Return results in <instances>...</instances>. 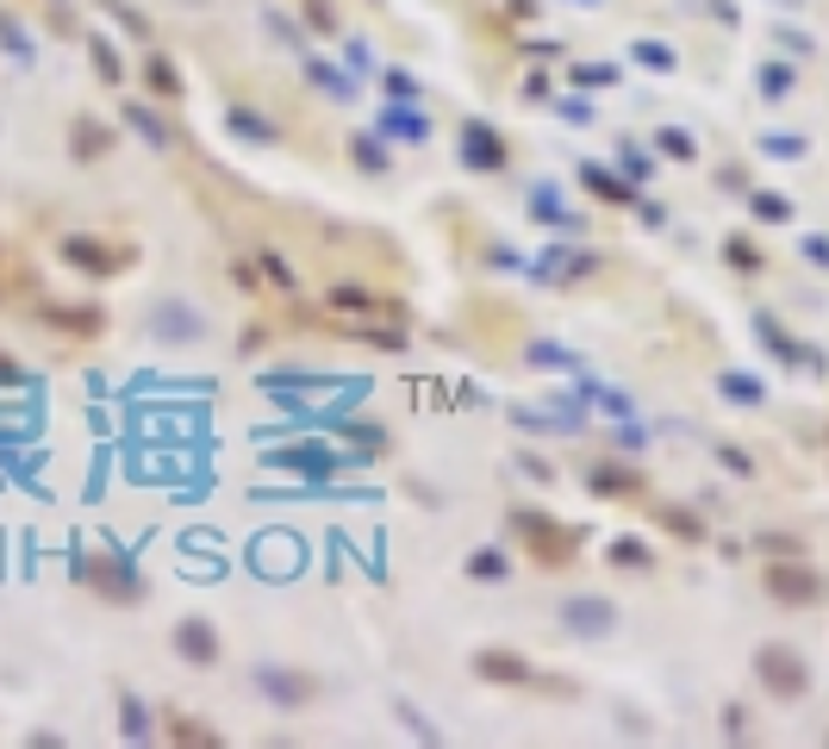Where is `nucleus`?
I'll return each instance as SVG.
<instances>
[{
	"mask_svg": "<svg viewBox=\"0 0 829 749\" xmlns=\"http://www.w3.org/2000/svg\"><path fill=\"white\" fill-rule=\"evenodd\" d=\"M512 531H517V543L531 550V562H543V569H568V562L580 556V543H586V531L562 525L555 512H536V506H517Z\"/></svg>",
	"mask_w": 829,
	"mask_h": 749,
	"instance_id": "obj_1",
	"label": "nucleus"
},
{
	"mask_svg": "<svg viewBox=\"0 0 829 749\" xmlns=\"http://www.w3.org/2000/svg\"><path fill=\"white\" fill-rule=\"evenodd\" d=\"M754 681H761V693L767 700H805V693H811V662H805V656L792 650V643H761V650H754Z\"/></svg>",
	"mask_w": 829,
	"mask_h": 749,
	"instance_id": "obj_2",
	"label": "nucleus"
},
{
	"mask_svg": "<svg viewBox=\"0 0 829 749\" xmlns=\"http://www.w3.org/2000/svg\"><path fill=\"white\" fill-rule=\"evenodd\" d=\"M761 581H767V593H773L780 607H798V612H805V607H817V600L829 593V581H823V574H817L811 562H798V556H773V562H767V574H761Z\"/></svg>",
	"mask_w": 829,
	"mask_h": 749,
	"instance_id": "obj_3",
	"label": "nucleus"
},
{
	"mask_svg": "<svg viewBox=\"0 0 829 749\" xmlns=\"http://www.w3.org/2000/svg\"><path fill=\"white\" fill-rule=\"evenodd\" d=\"M76 574L100 593V600H112V607H138L144 600V574L131 569L126 556H81Z\"/></svg>",
	"mask_w": 829,
	"mask_h": 749,
	"instance_id": "obj_4",
	"label": "nucleus"
},
{
	"mask_svg": "<svg viewBox=\"0 0 829 749\" xmlns=\"http://www.w3.org/2000/svg\"><path fill=\"white\" fill-rule=\"evenodd\" d=\"M250 681H256V693H263L268 706H282V712H299V706H313L318 693H325V687H318V674H306V669H282V662H263Z\"/></svg>",
	"mask_w": 829,
	"mask_h": 749,
	"instance_id": "obj_5",
	"label": "nucleus"
},
{
	"mask_svg": "<svg viewBox=\"0 0 829 749\" xmlns=\"http://www.w3.org/2000/svg\"><path fill=\"white\" fill-rule=\"evenodd\" d=\"M555 619H562L568 638H611L618 631V600H605V593H568L562 607H555Z\"/></svg>",
	"mask_w": 829,
	"mask_h": 749,
	"instance_id": "obj_6",
	"label": "nucleus"
},
{
	"mask_svg": "<svg viewBox=\"0 0 829 749\" xmlns=\"http://www.w3.org/2000/svg\"><path fill=\"white\" fill-rule=\"evenodd\" d=\"M150 337L157 344H200L206 337V313L188 300H157L150 306Z\"/></svg>",
	"mask_w": 829,
	"mask_h": 749,
	"instance_id": "obj_7",
	"label": "nucleus"
},
{
	"mask_svg": "<svg viewBox=\"0 0 829 749\" xmlns=\"http://www.w3.org/2000/svg\"><path fill=\"white\" fill-rule=\"evenodd\" d=\"M474 681L486 687H536L543 674L531 669V656H517V650H474Z\"/></svg>",
	"mask_w": 829,
	"mask_h": 749,
	"instance_id": "obj_8",
	"label": "nucleus"
},
{
	"mask_svg": "<svg viewBox=\"0 0 829 749\" xmlns=\"http://www.w3.org/2000/svg\"><path fill=\"white\" fill-rule=\"evenodd\" d=\"M63 263L69 269H81V275H95V282H107V275H119L131 263V250H112V244H100V238H63Z\"/></svg>",
	"mask_w": 829,
	"mask_h": 749,
	"instance_id": "obj_9",
	"label": "nucleus"
},
{
	"mask_svg": "<svg viewBox=\"0 0 829 749\" xmlns=\"http://www.w3.org/2000/svg\"><path fill=\"white\" fill-rule=\"evenodd\" d=\"M175 656H181V662H188V669H213V662H219L225 656V643H219V624L213 619H181L175 624Z\"/></svg>",
	"mask_w": 829,
	"mask_h": 749,
	"instance_id": "obj_10",
	"label": "nucleus"
},
{
	"mask_svg": "<svg viewBox=\"0 0 829 749\" xmlns=\"http://www.w3.org/2000/svg\"><path fill=\"white\" fill-rule=\"evenodd\" d=\"M462 162L481 169V176H500V169H505V138L493 126H481V119L462 126Z\"/></svg>",
	"mask_w": 829,
	"mask_h": 749,
	"instance_id": "obj_11",
	"label": "nucleus"
},
{
	"mask_svg": "<svg viewBox=\"0 0 829 749\" xmlns=\"http://www.w3.org/2000/svg\"><path fill=\"white\" fill-rule=\"evenodd\" d=\"M586 487H593L599 500H642L649 494L642 469H630V463H599L593 475H586Z\"/></svg>",
	"mask_w": 829,
	"mask_h": 749,
	"instance_id": "obj_12",
	"label": "nucleus"
},
{
	"mask_svg": "<svg viewBox=\"0 0 829 749\" xmlns=\"http://www.w3.org/2000/svg\"><path fill=\"white\" fill-rule=\"evenodd\" d=\"M580 188L599 194V200H611V207H636V200H642L636 181H630V176H611L605 162H580Z\"/></svg>",
	"mask_w": 829,
	"mask_h": 749,
	"instance_id": "obj_13",
	"label": "nucleus"
},
{
	"mask_svg": "<svg viewBox=\"0 0 829 749\" xmlns=\"http://www.w3.org/2000/svg\"><path fill=\"white\" fill-rule=\"evenodd\" d=\"M593 269H599V263H593L586 250H543V256L531 263L536 282H580V275H593Z\"/></svg>",
	"mask_w": 829,
	"mask_h": 749,
	"instance_id": "obj_14",
	"label": "nucleus"
},
{
	"mask_svg": "<svg viewBox=\"0 0 829 749\" xmlns=\"http://www.w3.org/2000/svg\"><path fill=\"white\" fill-rule=\"evenodd\" d=\"M275 463L282 469H299V475H337L344 469V456L325 444H294V450H275Z\"/></svg>",
	"mask_w": 829,
	"mask_h": 749,
	"instance_id": "obj_15",
	"label": "nucleus"
},
{
	"mask_svg": "<svg viewBox=\"0 0 829 749\" xmlns=\"http://www.w3.org/2000/svg\"><path fill=\"white\" fill-rule=\"evenodd\" d=\"M325 306H330V313H349V319H368V313H381V294H375V287H362V282H330Z\"/></svg>",
	"mask_w": 829,
	"mask_h": 749,
	"instance_id": "obj_16",
	"label": "nucleus"
},
{
	"mask_svg": "<svg viewBox=\"0 0 829 749\" xmlns=\"http://www.w3.org/2000/svg\"><path fill=\"white\" fill-rule=\"evenodd\" d=\"M45 325H57V332H69V337H95L100 325H107V313H100V306H45Z\"/></svg>",
	"mask_w": 829,
	"mask_h": 749,
	"instance_id": "obj_17",
	"label": "nucleus"
},
{
	"mask_svg": "<svg viewBox=\"0 0 829 749\" xmlns=\"http://www.w3.org/2000/svg\"><path fill=\"white\" fill-rule=\"evenodd\" d=\"M375 131H393V138L418 144V138H431V119H424L412 100H399V107H381V126H375Z\"/></svg>",
	"mask_w": 829,
	"mask_h": 749,
	"instance_id": "obj_18",
	"label": "nucleus"
},
{
	"mask_svg": "<svg viewBox=\"0 0 829 749\" xmlns=\"http://www.w3.org/2000/svg\"><path fill=\"white\" fill-rule=\"evenodd\" d=\"M112 150V131L100 126V119H76V131H69V157L76 162H100Z\"/></svg>",
	"mask_w": 829,
	"mask_h": 749,
	"instance_id": "obj_19",
	"label": "nucleus"
},
{
	"mask_svg": "<svg viewBox=\"0 0 829 749\" xmlns=\"http://www.w3.org/2000/svg\"><path fill=\"white\" fill-rule=\"evenodd\" d=\"M754 332H761V344H767V351H773V356H780V363H805V368H817V363H823V356H817V351H805V344H792V337L780 332V319H767V313H761V319H754Z\"/></svg>",
	"mask_w": 829,
	"mask_h": 749,
	"instance_id": "obj_20",
	"label": "nucleus"
},
{
	"mask_svg": "<svg viewBox=\"0 0 829 749\" xmlns=\"http://www.w3.org/2000/svg\"><path fill=\"white\" fill-rule=\"evenodd\" d=\"M144 88H150V95L157 100H181V88H188V81H181V69L169 63V57H150V63H144Z\"/></svg>",
	"mask_w": 829,
	"mask_h": 749,
	"instance_id": "obj_21",
	"label": "nucleus"
},
{
	"mask_svg": "<svg viewBox=\"0 0 829 749\" xmlns=\"http://www.w3.org/2000/svg\"><path fill=\"white\" fill-rule=\"evenodd\" d=\"M349 162H356L362 176H387V144L375 131H349Z\"/></svg>",
	"mask_w": 829,
	"mask_h": 749,
	"instance_id": "obj_22",
	"label": "nucleus"
},
{
	"mask_svg": "<svg viewBox=\"0 0 829 749\" xmlns=\"http://www.w3.org/2000/svg\"><path fill=\"white\" fill-rule=\"evenodd\" d=\"M225 131H237V138H250V144H275L282 131L268 126L263 112H250V107H225Z\"/></svg>",
	"mask_w": 829,
	"mask_h": 749,
	"instance_id": "obj_23",
	"label": "nucleus"
},
{
	"mask_svg": "<svg viewBox=\"0 0 829 749\" xmlns=\"http://www.w3.org/2000/svg\"><path fill=\"white\" fill-rule=\"evenodd\" d=\"M655 519H661V531H668V538H680V543H704V538H711V531H704V519H699V512H687V506H661Z\"/></svg>",
	"mask_w": 829,
	"mask_h": 749,
	"instance_id": "obj_24",
	"label": "nucleus"
},
{
	"mask_svg": "<svg viewBox=\"0 0 829 749\" xmlns=\"http://www.w3.org/2000/svg\"><path fill=\"white\" fill-rule=\"evenodd\" d=\"M330 431H344V437L362 450V456H381V450H387V431H381L375 418H337Z\"/></svg>",
	"mask_w": 829,
	"mask_h": 749,
	"instance_id": "obj_25",
	"label": "nucleus"
},
{
	"mask_svg": "<svg viewBox=\"0 0 829 749\" xmlns=\"http://www.w3.org/2000/svg\"><path fill=\"white\" fill-rule=\"evenodd\" d=\"M81 45H88V57H95V69H100V81H107V88H119V81H126V63H119V50H112L100 32H81Z\"/></svg>",
	"mask_w": 829,
	"mask_h": 749,
	"instance_id": "obj_26",
	"label": "nucleus"
},
{
	"mask_svg": "<svg viewBox=\"0 0 829 749\" xmlns=\"http://www.w3.org/2000/svg\"><path fill=\"white\" fill-rule=\"evenodd\" d=\"M306 81H313L318 95H330V100H349V95H356V81H349L344 69H330V63H318V57H313V63H306Z\"/></svg>",
	"mask_w": 829,
	"mask_h": 749,
	"instance_id": "obj_27",
	"label": "nucleus"
},
{
	"mask_svg": "<svg viewBox=\"0 0 829 749\" xmlns=\"http://www.w3.org/2000/svg\"><path fill=\"white\" fill-rule=\"evenodd\" d=\"M119 731H126V743H150V706H144L138 693L119 700Z\"/></svg>",
	"mask_w": 829,
	"mask_h": 749,
	"instance_id": "obj_28",
	"label": "nucleus"
},
{
	"mask_svg": "<svg viewBox=\"0 0 829 749\" xmlns=\"http://www.w3.org/2000/svg\"><path fill=\"white\" fill-rule=\"evenodd\" d=\"M468 574H474V581H486V588H500V581H512V562H505V550H474Z\"/></svg>",
	"mask_w": 829,
	"mask_h": 749,
	"instance_id": "obj_29",
	"label": "nucleus"
},
{
	"mask_svg": "<svg viewBox=\"0 0 829 749\" xmlns=\"http://www.w3.org/2000/svg\"><path fill=\"white\" fill-rule=\"evenodd\" d=\"M718 387H723V400H736V406H761V400H767V387L754 382L749 368H730V375H723Z\"/></svg>",
	"mask_w": 829,
	"mask_h": 749,
	"instance_id": "obj_30",
	"label": "nucleus"
},
{
	"mask_svg": "<svg viewBox=\"0 0 829 749\" xmlns=\"http://www.w3.org/2000/svg\"><path fill=\"white\" fill-rule=\"evenodd\" d=\"M126 126L138 131L144 144H157V150H169V126H162V119H157L150 107H138V100H131V107H126Z\"/></svg>",
	"mask_w": 829,
	"mask_h": 749,
	"instance_id": "obj_31",
	"label": "nucleus"
},
{
	"mask_svg": "<svg viewBox=\"0 0 829 749\" xmlns=\"http://www.w3.org/2000/svg\"><path fill=\"white\" fill-rule=\"evenodd\" d=\"M169 743H194V749H219V731L200 718H169Z\"/></svg>",
	"mask_w": 829,
	"mask_h": 749,
	"instance_id": "obj_32",
	"label": "nucleus"
},
{
	"mask_svg": "<svg viewBox=\"0 0 829 749\" xmlns=\"http://www.w3.org/2000/svg\"><path fill=\"white\" fill-rule=\"evenodd\" d=\"M349 337H362V344H375V351H406V344H412V332H399V325H381V319L356 325Z\"/></svg>",
	"mask_w": 829,
	"mask_h": 749,
	"instance_id": "obj_33",
	"label": "nucleus"
},
{
	"mask_svg": "<svg viewBox=\"0 0 829 749\" xmlns=\"http://www.w3.org/2000/svg\"><path fill=\"white\" fill-rule=\"evenodd\" d=\"M393 718H399V725L412 731V743H443V731H437V725H431V718H424L412 700H393Z\"/></svg>",
	"mask_w": 829,
	"mask_h": 749,
	"instance_id": "obj_34",
	"label": "nucleus"
},
{
	"mask_svg": "<svg viewBox=\"0 0 829 749\" xmlns=\"http://www.w3.org/2000/svg\"><path fill=\"white\" fill-rule=\"evenodd\" d=\"M749 213H754V219H761V225H786V219H792V200H786V194H749Z\"/></svg>",
	"mask_w": 829,
	"mask_h": 749,
	"instance_id": "obj_35",
	"label": "nucleus"
},
{
	"mask_svg": "<svg viewBox=\"0 0 829 749\" xmlns=\"http://www.w3.org/2000/svg\"><path fill=\"white\" fill-rule=\"evenodd\" d=\"M649 562H655V556H649V543H642V538H618V543H611V569H649Z\"/></svg>",
	"mask_w": 829,
	"mask_h": 749,
	"instance_id": "obj_36",
	"label": "nucleus"
},
{
	"mask_svg": "<svg viewBox=\"0 0 829 749\" xmlns=\"http://www.w3.org/2000/svg\"><path fill=\"white\" fill-rule=\"evenodd\" d=\"M256 269H263L268 275V282L263 287H282V294H294V269H287V256H275V250H263V256H256Z\"/></svg>",
	"mask_w": 829,
	"mask_h": 749,
	"instance_id": "obj_37",
	"label": "nucleus"
},
{
	"mask_svg": "<svg viewBox=\"0 0 829 749\" xmlns=\"http://www.w3.org/2000/svg\"><path fill=\"white\" fill-rule=\"evenodd\" d=\"M531 213L536 219H549V225H562V231H574V219L562 213V200H555V188H531Z\"/></svg>",
	"mask_w": 829,
	"mask_h": 749,
	"instance_id": "obj_38",
	"label": "nucleus"
},
{
	"mask_svg": "<svg viewBox=\"0 0 829 749\" xmlns=\"http://www.w3.org/2000/svg\"><path fill=\"white\" fill-rule=\"evenodd\" d=\"M100 7H107V13L119 19V26H126L131 38H157V26H150V19H144L138 7H126V0H100Z\"/></svg>",
	"mask_w": 829,
	"mask_h": 749,
	"instance_id": "obj_39",
	"label": "nucleus"
},
{
	"mask_svg": "<svg viewBox=\"0 0 829 749\" xmlns=\"http://www.w3.org/2000/svg\"><path fill=\"white\" fill-rule=\"evenodd\" d=\"M306 32L337 38V0H306Z\"/></svg>",
	"mask_w": 829,
	"mask_h": 749,
	"instance_id": "obj_40",
	"label": "nucleus"
},
{
	"mask_svg": "<svg viewBox=\"0 0 829 749\" xmlns=\"http://www.w3.org/2000/svg\"><path fill=\"white\" fill-rule=\"evenodd\" d=\"M568 81H574V88H618V69L611 63H574Z\"/></svg>",
	"mask_w": 829,
	"mask_h": 749,
	"instance_id": "obj_41",
	"label": "nucleus"
},
{
	"mask_svg": "<svg viewBox=\"0 0 829 749\" xmlns=\"http://www.w3.org/2000/svg\"><path fill=\"white\" fill-rule=\"evenodd\" d=\"M531 363L536 368H568V375H580V356L562 351V344H531Z\"/></svg>",
	"mask_w": 829,
	"mask_h": 749,
	"instance_id": "obj_42",
	"label": "nucleus"
},
{
	"mask_svg": "<svg viewBox=\"0 0 829 749\" xmlns=\"http://www.w3.org/2000/svg\"><path fill=\"white\" fill-rule=\"evenodd\" d=\"M655 144H661V157H680V162H692V157H699V144H692V131H680V126L655 131Z\"/></svg>",
	"mask_w": 829,
	"mask_h": 749,
	"instance_id": "obj_43",
	"label": "nucleus"
},
{
	"mask_svg": "<svg viewBox=\"0 0 829 749\" xmlns=\"http://www.w3.org/2000/svg\"><path fill=\"white\" fill-rule=\"evenodd\" d=\"M630 57H636V63H642V69H661V76H668V69H673V63H680V57H673V50H668V45H655V38H642V45H636V50H630Z\"/></svg>",
	"mask_w": 829,
	"mask_h": 749,
	"instance_id": "obj_44",
	"label": "nucleus"
},
{
	"mask_svg": "<svg viewBox=\"0 0 829 749\" xmlns=\"http://www.w3.org/2000/svg\"><path fill=\"white\" fill-rule=\"evenodd\" d=\"M723 263H736L742 275H761V250H754L749 238H730V244H723Z\"/></svg>",
	"mask_w": 829,
	"mask_h": 749,
	"instance_id": "obj_45",
	"label": "nucleus"
},
{
	"mask_svg": "<svg viewBox=\"0 0 829 749\" xmlns=\"http://www.w3.org/2000/svg\"><path fill=\"white\" fill-rule=\"evenodd\" d=\"M761 95L786 100V95H792V69H786V63H761Z\"/></svg>",
	"mask_w": 829,
	"mask_h": 749,
	"instance_id": "obj_46",
	"label": "nucleus"
},
{
	"mask_svg": "<svg viewBox=\"0 0 829 749\" xmlns=\"http://www.w3.org/2000/svg\"><path fill=\"white\" fill-rule=\"evenodd\" d=\"M754 543H761V556H767V562H773V556H805V543L786 538V531H761Z\"/></svg>",
	"mask_w": 829,
	"mask_h": 749,
	"instance_id": "obj_47",
	"label": "nucleus"
},
{
	"mask_svg": "<svg viewBox=\"0 0 829 749\" xmlns=\"http://www.w3.org/2000/svg\"><path fill=\"white\" fill-rule=\"evenodd\" d=\"M761 150H767V157H786V162H798L805 150H811V144H805V138H780V131H767V138H761Z\"/></svg>",
	"mask_w": 829,
	"mask_h": 749,
	"instance_id": "obj_48",
	"label": "nucleus"
},
{
	"mask_svg": "<svg viewBox=\"0 0 829 749\" xmlns=\"http://www.w3.org/2000/svg\"><path fill=\"white\" fill-rule=\"evenodd\" d=\"M381 88H387L393 100H418V81H412L406 69H387V76H381Z\"/></svg>",
	"mask_w": 829,
	"mask_h": 749,
	"instance_id": "obj_49",
	"label": "nucleus"
},
{
	"mask_svg": "<svg viewBox=\"0 0 829 749\" xmlns=\"http://www.w3.org/2000/svg\"><path fill=\"white\" fill-rule=\"evenodd\" d=\"M718 463H723V469H736V475H754V463H749V456H742L736 444H718Z\"/></svg>",
	"mask_w": 829,
	"mask_h": 749,
	"instance_id": "obj_50",
	"label": "nucleus"
},
{
	"mask_svg": "<svg viewBox=\"0 0 829 749\" xmlns=\"http://www.w3.org/2000/svg\"><path fill=\"white\" fill-rule=\"evenodd\" d=\"M256 275H263V269H256V263H231V282L244 287V294H256V287H263V282H256Z\"/></svg>",
	"mask_w": 829,
	"mask_h": 749,
	"instance_id": "obj_51",
	"label": "nucleus"
},
{
	"mask_svg": "<svg viewBox=\"0 0 829 749\" xmlns=\"http://www.w3.org/2000/svg\"><path fill=\"white\" fill-rule=\"evenodd\" d=\"M742 725H749V712H742V706H723V731H730V737H749Z\"/></svg>",
	"mask_w": 829,
	"mask_h": 749,
	"instance_id": "obj_52",
	"label": "nucleus"
},
{
	"mask_svg": "<svg viewBox=\"0 0 829 749\" xmlns=\"http://www.w3.org/2000/svg\"><path fill=\"white\" fill-rule=\"evenodd\" d=\"M517 469H524V475H531V481H549V475H555V469H549L543 456H517Z\"/></svg>",
	"mask_w": 829,
	"mask_h": 749,
	"instance_id": "obj_53",
	"label": "nucleus"
},
{
	"mask_svg": "<svg viewBox=\"0 0 829 749\" xmlns=\"http://www.w3.org/2000/svg\"><path fill=\"white\" fill-rule=\"evenodd\" d=\"M624 176L649 181V157H636V150H630V144H624Z\"/></svg>",
	"mask_w": 829,
	"mask_h": 749,
	"instance_id": "obj_54",
	"label": "nucleus"
},
{
	"mask_svg": "<svg viewBox=\"0 0 829 749\" xmlns=\"http://www.w3.org/2000/svg\"><path fill=\"white\" fill-rule=\"evenodd\" d=\"M562 119H574V126H586V119H593V107H586V100H562Z\"/></svg>",
	"mask_w": 829,
	"mask_h": 749,
	"instance_id": "obj_55",
	"label": "nucleus"
},
{
	"mask_svg": "<svg viewBox=\"0 0 829 749\" xmlns=\"http://www.w3.org/2000/svg\"><path fill=\"white\" fill-rule=\"evenodd\" d=\"M263 344H268V325H250V332H244V351L256 356V351H263Z\"/></svg>",
	"mask_w": 829,
	"mask_h": 749,
	"instance_id": "obj_56",
	"label": "nucleus"
},
{
	"mask_svg": "<svg viewBox=\"0 0 829 749\" xmlns=\"http://www.w3.org/2000/svg\"><path fill=\"white\" fill-rule=\"evenodd\" d=\"M13 382H26V375H19L13 356H0V387H13Z\"/></svg>",
	"mask_w": 829,
	"mask_h": 749,
	"instance_id": "obj_57",
	"label": "nucleus"
},
{
	"mask_svg": "<svg viewBox=\"0 0 829 749\" xmlns=\"http://www.w3.org/2000/svg\"><path fill=\"white\" fill-rule=\"evenodd\" d=\"M524 100H549V76H531V81H524Z\"/></svg>",
	"mask_w": 829,
	"mask_h": 749,
	"instance_id": "obj_58",
	"label": "nucleus"
},
{
	"mask_svg": "<svg viewBox=\"0 0 829 749\" xmlns=\"http://www.w3.org/2000/svg\"><path fill=\"white\" fill-rule=\"evenodd\" d=\"M805 256H811V263H829V238H811V244H805Z\"/></svg>",
	"mask_w": 829,
	"mask_h": 749,
	"instance_id": "obj_59",
	"label": "nucleus"
},
{
	"mask_svg": "<svg viewBox=\"0 0 829 749\" xmlns=\"http://www.w3.org/2000/svg\"><path fill=\"white\" fill-rule=\"evenodd\" d=\"M188 7H206V0H188Z\"/></svg>",
	"mask_w": 829,
	"mask_h": 749,
	"instance_id": "obj_60",
	"label": "nucleus"
},
{
	"mask_svg": "<svg viewBox=\"0 0 829 749\" xmlns=\"http://www.w3.org/2000/svg\"><path fill=\"white\" fill-rule=\"evenodd\" d=\"M586 7H593V0H586Z\"/></svg>",
	"mask_w": 829,
	"mask_h": 749,
	"instance_id": "obj_61",
	"label": "nucleus"
}]
</instances>
